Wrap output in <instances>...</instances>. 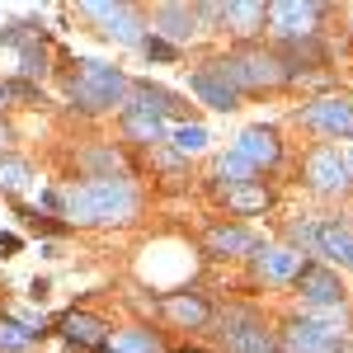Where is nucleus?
Masks as SVG:
<instances>
[{
  "label": "nucleus",
  "mask_w": 353,
  "mask_h": 353,
  "mask_svg": "<svg viewBox=\"0 0 353 353\" xmlns=\"http://www.w3.org/2000/svg\"><path fill=\"white\" fill-rule=\"evenodd\" d=\"M311 254H325L330 264L353 269V231L344 221H316V250Z\"/></svg>",
  "instance_id": "nucleus-21"
},
{
  "label": "nucleus",
  "mask_w": 353,
  "mask_h": 353,
  "mask_svg": "<svg viewBox=\"0 0 353 353\" xmlns=\"http://www.w3.org/2000/svg\"><path fill=\"white\" fill-rule=\"evenodd\" d=\"M5 85H10V104H14V99H24V104H43V90H38L33 81H5Z\"/></svg>",
  "instance_id": "nucleus-31"
},
{
  "label": "nucleus",
  "mask_w": 353,
  "mask_h": 353,
  "mask_svg": "<svg viewBox=\"0 0 353 353\" xmlns=\"http://www.w3.org/2000/svg\"><path fill=\"white\" fill-rule=\"evenodd\" d=\"M189 90L208 104V109H217V113H231V109H241V90L226 81L217 71V61H208V66H198L189 76Z\"/></svg>",
  "instance_id": "nucleus-15"
},
{
  "label": "nucleus",
  "mask_w": 353,
  "mask_h": 353,
  "mask_svg": "<svg viewBox=\"0 0 353 353\" xmlns=\"http://www.w3.org/2000/svg\"><path fill=\"white\" fill-rule=\"evenodd\" d=\"M156 311L179 330H203V325H212V316H217L203 292H165V297H156Z\"/></svg>",
  "instance_id": "nucleus-14"
},
{
  "label": "nucleus",
  "mask_w": 353,
  "mask_h": 353,
  "mask_svg": "<svg viewBox=\"0 0 353 353\" xmlns=\"http://www.w3.org/2000/svg\"><path fill=\"white\" fill-rule=\"evenodd\" d=\"M28 344H33V334L10 311H0V353H28Z\"/></svg>",
  "instance_id": "nucleus-27"
},
{
  "label": "nucleus",
  "mask_w": 353,
  "mask_h": 353,
  "mask_svg": "<svg viewBox=\"0 0 353 353\" xmlns=\"http://www.w3.org/2000/svg\"><path fill=\"white\" fill-rule=\"evenodd\" d=\"M292 283H297V292H301V306H344V283H339V273L330 269V264L306 259Z\"/></svg>",
  "instance_id": "nucleus-12"
},
{
  "label": "nucleus",
  "mask_w": 353,
  "mask_h": 353,
  "mask_svg": "<svg viewBox=\"0 0 353 353\" xmlns=\"http://www.w3.org/2000/svg\"><path fill=\"white\" fill-rule=\"evenodd\" d=\"M151 33L165 38V43H174V48L193 43V33H198L193 5H156V10H151Z\"/></svg>",
  "instance_id": "nucleus-17"
},
{
  "label": "nucleus",
  "mask_w": 353,
  "mask_h": 353,
  "mask_svg": "<svg viewBox=\"0 0 353 353\" xmlns=\"http://www.w3.org/2000/svg\"><path fill=\"white\" fill-rule=\"evenodd\" d=\"M339 349H344V330L306 321V316H292L278 330V353H339Z\"/></svg>",
  "instance_id": "nucleus-5"
},
{
  "label": "nucleus",
  "mask_w": 353,
  "mask_h": 353,
  "mask_svg": "<svg viewBox=\"0 0 353 353\" xmlns=\"http://www.w3.org/2000/svg\"><path fill=\"white\" fill-rule=\"evenodd\" d=\"M174 353H212V349H198V344H189V349H174Z\"/></svg>",
  "instance_id": "nucleus-36"
},
{
  "label": "nucleus",
  "mask_w": 353,
  "mask_h": 353,
  "mask_svg": "<svg viewBox=\"0 0 353 353\" xmlns=\"http://www.w3.org/2000/svg\"><path fill=\"white\" fill-rule=\"evenodd\" d=\"M264 14H269V5H259V0H226L217 19L226 24V33H231V38L250 43L254 33H264Z\"/></svg>",
  "instance_id": "nucleus-19"
},
{
  "label": "nucleus",
  "mask_w": 353,
  "mask_h": 353,
  "mask_svg": "<svg viewBox=\"0 0 353 353\" xmlns=\"http://www.w3.org/2000/svg\"><path fill=\"white\" fill-rule=\"evenodd\" d=\"M231 151H236L250 170H273V165L283 161V141H278L273 128H245V132L236 137Z\"/></svg>",
  "instance_id": "nucleus-16"
},
{
  "label": "nucleus",
  "mask_w": 353,
  "mask_h": 353,
  "mask_svg": "<svg viewBox=\"0 0 353 353\" xmlns=\"http://www.w3.org/2000/svg\"><path fill=\"white\" fill-rule=\"evenodd\" d=\"M128 85L132 81H128L118 66L94 61V57H81V61L66 71V99L81 113H109V109H123Z\"/></svg>",
  "instance_id": "nucleus-2"
},
{
  "label": "nucleus",
  "mask_w": 353,
  "mask_h": 353,
  "mask_svg": "<svg viewBox=\"0 0 353 353\" xmlns=\"http://www.w3.org/2000/svg\"><path fill=\"white\" fill-rule=\"evenodd\" d=\"M141 52L151 57V61H179V48H174V43H165V38H156V33H146V38H141Z\"/></svg>",
  "instance_id": "nucleus-30"
},
{
  "label": "nucleus",
  "mask_w": 353,
  "mask_h": 353,
  "mask_svg": "<svg viewBox=\"0 0 353 353\" xmlns=\"http://www.w3.org/2000/svg\"><path fill=\"white\" fill-rule=\"evenodd\" d=\"M19 236H14V231H5V236H0V254H14V250H19Z\"/></svg>",
  "instance_id": "nucleus-33"
},
{
  "label": "nucleus",
  "mask_w": 353,
  "mask_h": 353,
  "mask_svg": "<svg viewBox=\"0 0 353 353\" xmlns=\"http://www.w3.org/2000/svg\"><path fill=\"white\" fill-rule=\"evenodd\" d=\"M99 353H113V349H109V344H104V349H99Z\"/></svg>",
  "instance_id": "nucleus-38"
},
{
  "label": "nucleus",
  "mask_w": 353,
  "mask_h": 353,
  "mask_svg": "<svg viewBox=\"0 0 353 353\" xmlns=\"http://www.w3.org/2000/svg\"><path fill=\"white\" fill-rule=\"evenodd\" d=\"M123 109H137V113H151V118H179V123H189V104L174 94V90H165V85H151V81H132L128 85V99H123Z\"/></svg>",
  "instance_id": "nucleus-11"
},
{
  "label": "nucleus",
  "mask_w": 353,
  "mask_h": 353,
  "mask_svg": "<svg viewBox=\"0 0 353 353\" xmlns=\"http://www.w3.org/2000/svg\"><path fill=\"white\" fill-rule=\"evenodd\" d=\"M109 349L113 353H165L161 334L146 325H128V330H113L109 334Z\"/></svg>",
  "instance_id": "nucleus-24"
},
{
  "label": "nucleus",
  "mask_w": 353,
  "mask_h": 353,
  "mask_svg": "<svg viewBox=\"0 0 353 353\" xmlns=\"http://www.w3.org/2000/svg\"><path fill=\"white\" fill-rule=\"evenodd\" d=\"M208 141H212V132H208L203 123H179V128L170 132V151H174V156H198V151H208Z\"/></svg>",
  "instance_id": "nucleus-26"
},
{
  "label": "nucleus",
  "mask_w": 353,
  "mask_h": 353,
  "mask_svg": "<svg viewBox=\"0 0 353 353\" xmlns=\"http://www.w3.org/2000/svg\"><path fill=\"white\" fill-rule=\"evenodd\" d=\"M217 339L226 344V353H278V330L254 311V306H231L212 316Z\"/></svg>",
  "instance_id": "nucleus-4"
},
{
  "label": "nucleus",
  "mask_w": 353,
  "mask_h": 353,
  "mask_svg": "<svg viewBox=\"0 0 353 353\" xmlns=\"http://www.w3.org/2000/svg\"><path fill=\"white\" fill-rule=\"evenodd\" d=\"M273 52L283 57V66H288V81H297V76H306V71H316V66H325L330 52L321 38H297V43H278Z\"/></svg>",
  "instance_id": "nucleus-20"
},
{
  "label": "nucleus",
  "mask_w": 353,
  "mask_h": 353,
  "mask_svg": "<svg viewBox=\"0 0 353 353\" xmlns=\"http://www.w3.org/2000/svg\"><path fill=\"white\" fill-rule=\"evenodd\" d=\"M161 165H165V174H170V179H174V184H179V179H184V165L174 161V151H161Z\"/></svg>",
  "instance_id": "nucleus-32"
},
{
  "label": "nucleus",
  "mask_w": 353,
  "mask_h": 353,
  "mask_svg": "<svg viewBox=\"0 0 353 353\" xmlns=\"http://www.w3.org/2000/svg\"><path fill=\"white\" fill-rule=\"evenodd\" d=\"M301 179H306V189L321 193V198L344 193V189H349L344 151H339V146H311V151H306V161H301Z\"/></svg>",
  "instance_id": "nucleus-6"
},
{
  "label": "nucleus",
  "mask_w": 353,
  "mask_h": 353,
  "mask_svg": "<svg viewBox=\"0 0 353 353\" xmlns=\"http://www.w3.org/2000/svg\"><path fill=\"white\" fill-rule=\"evenodd\" d=\"M297 123L311 128V132H321V137H344V141H353V104L339 99V94H321V99L301 104Z\"/></svg>",
  "instance_id": "nucleus-9"
},
{
  "label": "nucleus",
  "mask_w": 353,
  "mask_h": 353,
  "mask_svg": "<svg viewBox=\"0 0 353 353\" xmlns=\"http://www.w3.org/2000/svg\"><path fill=\"white\" fill-rule=\"evenodd\" d=\"M259 250H264V241L236 221H217L203 231V254H212V259H254Z\"/></svg>",
  "instance_id": "nucleus-10"
},
{
  "label": "nucleus",
  "mask_w": 353,
  "mask_h": 353,
  "mask_svg": "<svg viewBox=\"0 0 353 353\" xmlns=\"http://www.w3.org/2000/svg\"><path fill=\"white\" fill-rule=\"evenodd\" d=\"M123 137L132 146H161L165 141V123L151 118V113H137V109H123Z\"/></svg>",
  "instance_id": "nucleus-23"
},
{
  "label": "nucleus",
  "mask_w": 353,
  "mask_h": 353,
  "mask_svg": "<svg viewBox=\"0 0 353 353\" xmlns=\"http://www.w3.org/2000/svg\"><path fill=\"white\" fill-rule=\"evenodd\" d=\"M5 109H10V85L0 81V113H5Z\"/></svg>",
  "instance_id": "nucleus-34"
},
{
  "label": "nucleus",
  "mask_w": 353,
  "mask_h": 353,
  "mask_svg": "<svg viewBox=\"0 0 353 353\" xmlns=\"http://www.w3.org/2000/svg\"><path fill=\"white\" fill-rule=\"evenodd\" d=\"M52 193L57 217L66 226H128L141 208L128 179H81V184H61Z\"/></svg>",
  "instance_id": "nucleus-1"
},
{
  "label": "nucleus",
  "mask_w": 353,
  "mask_h": 353,
  "mask_svg": "<svg viewBox=\"0 0 353 353\" xmlns=\"http://www.w3.org/2000/svg\"><path fill=\"white\" fill-rule=\"evenodd\" d=\"M81 14L123 48H141V38H146V19H141L137 5H81Z\"/></svg>",
  "instance_id": "nucleus-7"
},
{
  "label": "nucleus",
  "mask_w": 353,
  "mask_h": 353,
  "mask_svg": "<svg viewBox=\"0 0 353 353\" xmlns=\"http://www.w3.org/2000/svg\"><path fill=\"white\" fill-rule=\"evenodd\" d=\"M217 71L236 85L241 94H264V90H283L288 85V66L273 48H259V43H241L236 52L212 57Z\"/></svg>",
  "instance_id": "nucleus-3"
},
{
  "label": "nucleus",
  "mask_w": 353,
  "mask_h": 353,
  "mask_svg": "<svg viewBox=\"0 0 353 353\" xmlns=\"http://www.w3.org/2000/svg\"><path fill=\"white\" fill-rule=\"evenodd\" d=\"M325 5H301V0H273L264 24L278 33V43H297V38H316V24L325 19Z\"/></svg>",
  "instance_id": "nucleus-8"
},
{
  "label": "nucleus",
  "mask_w": 353,
  "mask_h": 353,
  "mask_svg": "<svg viewBox=\"0 0 353 353\" xmlns=\"http://www.w3.org/2000/svg\"><path fill=\"white\" fill-rule=\"evenodd\" d=\"M14 212H19V221H24L28 231H48V236H57V231H66V221H52V217H43L38 208H24V203H19Z\"/></svg>",
  "instance_id": "nucleus-29"
},
{
  "label": "nucleus",
  "mask_w": 353,
  "mask_h": 353,
  "mask_svg": "<svg viewBox=\"0 0 353 353\" xmlns=\"http://www.w3.org/2000/svg\"><path fill=\"white\" fill-rule=\"evenodd\" d=\"M24 189H33V165H28L24 156H10V151H0V193L19 198Z\"/></svg>",
  "instance_id": "nucleus-25"
},
{
  "label": "nucleus",
  "mask_w": 353,
  "mask_h": 353,
  "mask_svg": "<svg viewBox=\"0 0 353 353\" xmlns=\"http://www.w3.org/2000/svg\"><path fill=\"white\" fill-rule=\"evenodd\" d=\"M254 264H259V278H269V283H292L306 259H301L292 245H264L254 254Z\"/></svg>",
  "instance_id": "nucleus-22"
},
{
  "label": "nucleus",
  "mask_w": 353,
  "mask_h": 353,
  "mask_svg": "<svg viewBox=\"0 0 353 353\" xmlns=\"http://www.w3.org/2000/svg\"><path fill=\"white\" fill-rule=\"evenodd\" d=\"M57 330H61V339H66L71 349H90V353H99L104 344H109V334H113L109 321H104V316H94V311H85V306L66 311V316L57 321Z\"/></svg>",
  "instance_id": "nucleus-13"
},
{
  "label": "nucleus",
  "mask_w": 353,
  "mask_h": 353,
  "mask_svg": "<svg viewBox=\"0 0 353 353\" xmlns=\"http://www.w3.org/2000/svg\"><path fill=\"white\" fill-rule=\"evenodd\" d=\"M221 203H226L231 217H264L273 208V193L264 179H254V184H221Z\"/></svg>",
  "instance_id": "nucleus-18"
},
{
  "label": "nucleus",
  "mask_w": 353,
  "mask_h": 353,
  "mask_svg": "<svg viewBox=\"0 0 353 353\" xmlns=\"http://www.w3.org/2000/svg\"><path fill=\"white\" fill-rule=\"evenodd\" d=\"M217 179H226V184H254L259 170H250L236 151H226V156H217Z\"/></svg>",
  "instance_id": "nucleus-28"
},
{
  "label": "nucleus",
  "mask_w": 353,
  "mask_h": 353,
  "mask_svg": "<svg viewBox=\"0 0 353 353\" xmlns=\"http://www.w3.org/2000/svg\"><path fill=\"white\" fill-rule=\"evenodd\" d=\"M5 141H10V128H5V123H0V146H5Z\"/></svg>",
  "instance_id": "nucleus-37"
},
{
  "label": "nucleus",
  "mask_w": 353,
  "mask_h": 353,
  "mask_svg": "<svg viewBox=\"0 0 353 353\" xmlns=\"http://www.w3.org/2000/svg\"><path fill=\"white\" fill-rule=\"evenodd\" d=\"M344 170H349V184H353V151L344 156Z\"/></svg>",
  "instance_id": "nucleus-35"
}]
</instances>
